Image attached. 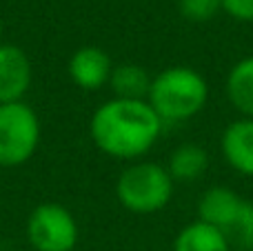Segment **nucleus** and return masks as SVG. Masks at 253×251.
Returning <instances> with one entry per match:
<instances>
[{
  "label": "nucleus",
  "mask_w": 253,
  "mask_h": 251,
  "mask_svg": "<svg viewBox=\"0 0 253 251\" xmlns=\"http://www.w3.org/2000/svg\"><path fill=\"white\" fill-rule=\"evenodd\" d=\"M151 83L153 78L149 76V71L133 62L114 67L109 78V87L114 89V96L120 100H147Z\"/></svg>",
  "instance_id": "nucleus-10"
},
{
  "label": "nucleus",
  "mask_w": 253,
  "mask_h": 251,
  "mask_svg": "<svg viewBox=\"0 0 253 251\" xmlns=\"http://www.w3.org/2000/svg\"><path fill=\"white\" fill-rule=\"evenodd\" d=\"M0 34H2V20H0Z\"/></svg>",
  "instance_id": "nucleus-16"
},
{
  "label": "nucleus",
  "mask_w": 253,
  "mask_h": 251,
  "mask_svg": "<svg viewBox=\"0 0 253 251\" xmlns=\"http://www.w3.org/2000/svg\"><path fill=\"white\" fill-rule=\"evenodd\" d=\"M209 98V87L202 74L191 67H169L153 76L147 102L162 123H180L200 114Z\"/></svg>",
  "instance_id": "nucleus-2"
},
{
  "label": "nucleus",
  "mask_w": 253,
  "mask_h": 251,
  "mask_svg": "<svg viewBox=\"0 0 253 251\" xmlns=\"http://www.w3.org/2000/svg\"><path fill=\"white\" fill-rule=\"evenodd\" d=\"M120 205L133 213H156L173 196V178L167 167L156 163H135L120 173L116 182Z\"/></svg>",
  "instance_id": "nucleus-4"
},
{
  "label": "nucleus",
  "mask_w": 253,
  "mask_h": 251,
  "mask_svg": "<svg viewBox=\"0 0 253 251\" xmlns=\"http://www.w3.org/2000/svg\"><path fill=\"white\" fill-rule=\"evenodd\" d=\"M40 120L25 102L0 105V167H20L36 154Z\"/></svg>",
  "instance_id": "nucleus-5"
},
{
  "label": "nucleus",
  "mask_w": 253,
  "mask_h": 251,
  "mask_svg": "<svg viewBox=\"0 0 253 251\" xmlns=\"http://www.w3.org/2000/svg\"><path fill=\"white\" fill-rule=\"evenodd\" d=\"M227 98L245 118H253V56L242 58L227 76Z\"/></svg>",
  "instance_id": "nucleus-12"
},
{
  "label": "nucleus",
  "mask_w": 253,
  "mask_h": 251,
  "mask_svg": "<svg viewBox=\"0 0 253 251\" xmlns=\"http://www.w3.org/2000/svg\"><path fill=\"white\" fill-rule=\"evenodd\" d=\"M69 76L80 89L87 91H96V89L105 87L111 78V58L105 49L87 44L74 51V56L69 58Z\"/></svg>",
  "instance_id": "nucleus-8"
},
{
  "label": "nucleus",
  "mask_w": 253,
  "mask_h": 251,
  "mask_svg": "<svg viewBox=\"0 0 253 251\" xmlns=\"http://www.w3.org/2000/svg\"><path fill=\"white\" fill-rule=\"evenodd\" d=\"M222 156L238 173L253 176V118L231 123L222 133Z\"/></svg>",
  "instance_id": "nucleus-9"
},
{
  "label": "nucleus",
  "mask_w": 253,
  "mask_h": 251,
  "mask_svg": "<svg viewBox=\"0 0 253 251\" xmlns=\"http://www.w3.org/2000/svg\"><path fill=\"white\" fill-rule=\"evenodd\" d=\"M178 9L191 22H209L222 11V0H178Z\"/></svg>",
  "instance_id": "nucleus-14"
},
{
  "label": "nucleus",
  "mask_w": 253,
  "mask_h": 251,
  "mask_svg": "<svg viewBox=\"0 0 253 251\" xmlns=\"http://www.w3.org/2000/svg\"><path fill=\"white\" fill-rule=\"evenodd\" d=\"M27 238L36 251H74L78 243V222L67 207L44 203L31 211Z\"/></svg>",
  "instance_id": "nucleus-6"
},
{
  "label": "nucleus",
  "mask_w": 253,
  "mask_h": 251,
  "mask_svg": "<svg viewBox=\"0 0 253 251\" xmlns=\"http://www.w3.org/2000/svg\"><path fill=\"white\" fill-rule=\"evenodd\" d=\"M222 11L240 22H253V0H222Z\"/></svg>",
  "instance_id": "nucleus-15"
},
{
  "label": "nucleus",
  "mask_w": 253,
  "mask_h": 251,
  "mask_svg": "<svg viewBox=\"0 0 253 251\" xmlns=\"http://www.w3.org/2000/svg\"><path fill=\"white\" fill-rule=\"evenodd\" d=\"M198 220L215 227L231 247L253 251V203L229 187H211L198 203Z\"/></svg>",
  "instance_id": "nucleus-3"
},
{
  "label": "nucleus",
  "mask_w": 253,
  "mask_h": 251,
  "mask_svg": "<svg viewBox=\"0 0 253 251\" xmlns=\"http://www.w3.org/2000/svg\"><path fill=\"white\" fill-rule=\"evenodd\" d=\"M209 169V154L200 145H180L171 151L167 171L173 182H193Z\"/></svg>",
  "instance_id": "nucleus-11"
},
{
  "label": "nucleus",
  "mask_w": 253,
  "mask_h": 251,
  "mask_svg": "<svg viewBox=\"0 0 253 251\" xmlns=\"http://www.w3.org/2000/svg\"><path fill=\"white\" fill-rule=\"evenodd\" d=\"M31 84V62L16 44H0V105L20 102Z\"/></svg>",
  "instance_id": "nucleus-7"
},
{
  "label": "nucleus",
  "mask_w": 253,
  "mask_h": 251,
  "mask_svg": "<svg viewBox=\"0 0 253 251\" xmlns=\"http://www.w3.org/2000/svg\"><path fill=\"white\" fill-rule=\"evenodd\" d=\"M162 131V120L147 100H107L91 116L89 133L100 151L114 158H140Z\"/></svg>",
  "instance_id": "nucleus-1"
},
{
  "label": "nucleus",
  "mask_w": 253,
  "mask_h": 251,
  "mask_svg": "<svg viewBox=\"0 0 253 251\" xmlns=\"http://www.w3.org/2000/svg\"><path fill=\"white\" fill-rule=\"evenodd\" d=\"M173 251H231V245L215 227L196 220L175 236Z\"/></svg>",
  "instance_id": "nucleus-13"
}]
</instances>
